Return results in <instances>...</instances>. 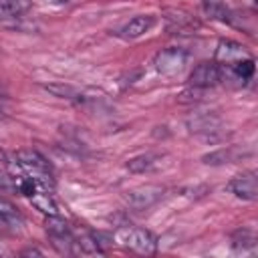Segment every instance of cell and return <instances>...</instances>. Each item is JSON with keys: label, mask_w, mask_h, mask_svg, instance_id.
Instances as JSON below:
<instances>
[{"label": "cell", "mask_w": 258, "mask_h": 258, "mask_svg": "<svg viewBox=\"0 0 258 258\" xmlns=\"http://www.w3.org/2000/svg\"><path fill=\"white\" fill-rule=\"evenodd\" d=\"M234 157H236V151H234V149H218V151H214V153L204 155L202 161L208 163V165H220V163H230V161H234Z\"/></svg>", "instance_id": "e0dca14e"}, {"label": "cell", "mask_w": 258, "mask_h": 258, "mask_svg": "<svg viewBox=\"0 0 258 258\" xmlns=\"http://www.w3.org/2000/svg\"><path fill=\"white\" fill-rule=\"evenodd\" d=\"M22 254H24V256H32V254H36V256H40L42 252H40V250H34V248H30V250H24Z\"/></svg>", "instance_id": "44dd1931"}, {"label": "cell", "mask_w": 258, "mask_h": 258, "mask_svg": "<svg viewBox=\"0 0 258 258\" xmlns=\"http://www.w3.org/2000/svg\"><path fill=\"white\" fill-rule=\"evenodd\" d=\"M159 159H161V155H157V153H141L127 161V169L131 173H145V171L155 169L159 165Z\"/></svg>", "instance_id": "30bf717a"}, {"label": "cell", "mask_w": 258, "mask_h": 258, "mask_svg": "<svg viewBox=\"0 0 258 258\" xmlns=\"http://www.w3.org/2000/svg\"><path fill=\"white\" fill-rule=\"evenodd\" d=\"M44 226H46L48 236H69V234H71L69 224H67L58 214H56V216H46Z\"/></svg>", "instance_id": "5bb4252c"}, {"label": "cell", "mask_w": 258, "mask_h": 258, "mask_svg": "<svg viewBox=\"0 0 258 258\" xmlns=\"http://www.w3.org/2000/svg\"><path fill=\"white\" fill-rule=\"evenodd\" d=\"M75 246L79 252L83 254H103V248L99 244V240L95 238V234H85L79 240H75Z\"/></svg>", "instance_id": "9a60e30c"}, {"label": "cell", "mask_w": 258, "mask_h": 258, "mask_svg": "<svg viewBox=\"0 0 258 258\" xmlns=\"http://www.w3.org/2000/svg\"><path fill=\"white\" fill-rule=\"evenodd\" d=\"M222 125V119L216 115V113H196L187 119V129L191 133H204V135H210L214 131H218Z\"/></svg>", "instance_id": "ba28073f"}, {"label": "cell", "mask_w": 258, "mask_h": 258, "mask_svg": "<svg viewBox=\"0 0 258 258\" xmlns=\"http://www.w3.org/2000/svg\"><path fill=\"white\" fill-rule=\"evenodd\" d=\"M0 191H2V194L16 191V177L8 175L6 171H0Z\"/></svg>", "instance_id": "d6986e66"}, {"label": "cell", "mask_w": 258, "mask_h": 258, "mask_svg": "<svg viewBox=\"0 0 258 258\" xmlns=\"http://www.w3.org/2000/svg\"><path fill=\"white\" fill-rule=\"evenodd\" d=\"M248 52L242 44L234 42V40H220L218 48H216V60L214 62H222L226 67H232L234 62H238L240 58H246Z\"/></svg>", "instance_id": "52a82bcc"}, {"label": "cell", "mask_w": 258, "mask_h": 258, "mask_svg": "<svg viewBox=\"0 0 258 258\" xmlns=\"http://www.w3.org/2000/svg\"><path fill=\"white\" fill-rule=\"evenodd\" d=\"M200 97H202V89H198V87H189L187 91L179 93L177 101H179V103H191V101H198Z\"/></svg>", "instance_id": "ffe728a7"}, {"label": "cell", "mask_w": 258, "mask_h": 258, "mask_svg": "<svg viewBox=\"0 0 258 258\" xmlns=\"http://www.w3.org/2000/svg\"><path fill=\"white\" fill-rule=\"evenodd\" d=\"M30 202H32V206H34L36 210H40V212L46 214V216H56V214H58V208H56V204L52 202V198L48 196V191H36V194L30 198Z\"/></svg>", "instance_id": "7c38bea8"}, {"label": "cell", "mask_w": 258, "mask_h": 258, "mask_svg": "<svg viewBox=\"0 0 258 258\" xmlns=\"http://www.w3.org/2000/svg\"><path fill=\"white\" fill-rule=\"evenodd\" d=\"M163 198V187L155 185V183H147V185H139L133 187L125 194V202L129 208L133 210H145L151 208L153 204H157Z\"/></svg>", "instance_id": "3957f363"}, {"label": "cell", "mask_w": 258, "mask_h": 258, "mask_svg": "<svg viewBox=\"0 0 258 258\" xmlns=\"http://www.w3.org/2000/svg\"><path fill=\"white\" fill-rule=\"evenodd\" d=\"M187 62V52L183 48H177V46H169V48H163L155 54L153 58V64H155V71L163 77H175L177 73L183 71Z\"/></svg>", "instance_id": "7a4b0ae2"}, {"label": "cell", "mask_w": 258, "mask_h": 258, "mask_svg": "<svg viewBox=\"0 0 258 258\" xmlns=\"http://www.w3.org/2000/svg\"><path fill=\"white\" fill-rule=\"evenodd\" d=\"M115 240L123 246L129 248L141 256H151L157 250V238L145 230V228H135V226H121L115 234Z\"/></svg>", "instance_id": "6da1fadb"}, {"label": "cell", "mask_w": 258, "mask_h": 258, "mask_svg": "<svg viewBox=\"0 0 258 258\" xmlns=\"http://www.w3.org/2000/svg\"><path fill=\"white\" fill-rule=\"evenodd\" d=\"M30 8V0H0V22L20 18Z\"/></svg>", "instance_id": "8fae6325"}, {"label": "cell", "mask_w": 258, "mask_h": 258, "mask_svg": "<svg viewBox=\"0 0 258 258\" xmlns=\"http://www.w3.org/2000/svg\"><path fill=\"white\" fill-rule=\"evenodd\" d=\"M256 246V238L250 230H238L234 236H232V248L238 250V252H248V250H254Z\"/></svg>", "instance_id": "4fadbf2b"}, {"label": "cell", "mask_w": 258, "mask_h": 258, "mask_svg": "<svg viewBox=\"0 0 258 258\" xmlns=\"http://www.w3.org/2000/svg\"><path fill=\"white\" fill-rule=\"evenodd\" d=\"M0 222H2L4 226H10V228H18V224H20L18 212H16L14 206L8 204L4 198H0Z\"/></svg>", "instance_id": "2e32d148"}, {"label": "cell", "mask_w": 258, "mask_h": 258, "mask_svg": "<svg viewBox=\"0 0 258 258\" xmlns=\"http://www.w3.org/2000/svg\"><path fill=\"white\" fill-rule=\"evenodd\" d=\"M228 189L242 200H256L258 198V179H256V171H244L236 177L230 179Z\"/></svg>", "instance_id": "5b68a950"}, {"label": "cell", "mask_w": 258, "mask_h": 258, "mask_svg": "<svg viewBox=\"0 0 258 258\" xmlns=\"http://www.w3.org/2000/svg\"><path fill=\"white\" fill-rule=\"evenodd\" d=\"M202 10L208 18L220 22H234V12L222 0H202Z\"/></svg>", "instance_id": "9c48e42d"}, {"label": "cell", "mask_w": 258, "mask_h": 258, "mask_svg": "<svg viewBox=\"0 0 258 258\" xmlns=\"http://www.w3.org/2000/svg\"><path fill=\"white\" fill-rule=\"evenodd\" d=\"M222 81L220 75V67L218 62H200L191 75H189V87H198V89H210L214 85H218Z\"/></svg>", "instance_id": "277c9868"}, {"label": "cell", "mask_w": 258, "mask_h": 258, "mask_svg": "<svg viewBox=\"0 0 258 258\" xmlns=\"http://www.w3.org/2000/svg\"><path fill=\"white\" fill-rule=\"evenodd\" d=\"M44 91H48L50 95L58 97V99H79V93L75 87L71 85H58V83H52V85H42Z\"/></svg>", "instance_id": "ac0fdd59"}, {"label": "cell", "mask_w": 258, "mask_h": 258, "mask_svg": "<svg viewBox=\"0 0 258 258\" xmlns=\"http://www.w3.org/2000/svg\"><path fill=\"white\" fill-rule=\"evenodd\" d=\"M153 24H155V18L151 14H139L135 18H131L129 22H125L115 34L123 40H133V38H139L145 32H149Z\"/></svg>", "instance_id": "8992f818"}]
</instances>
